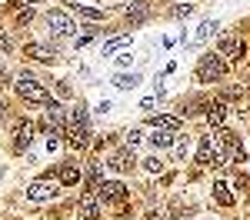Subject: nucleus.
Instances as JSON below:
<instances>
[{"label":"nucleus","instance_id":"2eb2a0df","mask_svg":"<svg viewBox=\"0 0 250 220\" xmlns=\"http://www.w3.org/2000/svg\"><path fill=\"white\" fill-rule=\"evenodd\" d=\"M150 143L160 147V150H164V147H173V130H160V127H157L154 137H150Z\"/></svg>","mask_w":250,"mask_h":220},{"label":"nucleus","instance_id":"6ab92c4d","mask_svg":"<svg viewBox=\"0 0 250 220\" xmlns=\"http://www.w3.org/2000/svg\"><path fill=\"white\" fill-rule=\"evenodd\" d=\"M87 187L90 190L100 187V160H90V167H87Z\"/></svg>","mask_w":250,"mask_h":220},{"label":"nucleus","instance_id":"0eeeda50","mask_svg":"<svg viewBox=\"0 0 250 220\" xmlns=\"http://www.w3.org/2000/svg\"><path fill=\"white\" fill-rule=\"evenodd\" d=\"M57 197V183L54 180H34L30 187H27V200H54Z\"/></svg>","mask_w":250,"mask_h":220},{"label":"nucleus","instance_id":"dca6fc26","mask_svg":"<svg viewBox=\"0 0 250 220\" xmlns=\"http://www.w3.org/2000/svg\"><path fill=\"white\" fill-rule=\"evenodd\" d=\"M207 120H210L213 127H220V123L227 120V107H224V103H210V110H207Z\"/></svg>","mask_w":250,"mask_h":220},{"label":"nucleus","instance_id":"393cba45","mask_svg":"<svg viewBox=\"0 0 250 220\" xmlns=\"http://www.w3.org/2000/svg\"><path fill=\"white\" fill-rule=\"evenodd\" d=\"M114 60H117V67H130V63H134V54H130V50H120Z\"/></svg>","mask_w":250,"mask_h":220},{"label":"nucleus","instance_id":"6e6552de","mask_svg":"<svg viewBox=\"0 0 250 220\" xmlns=\"http://www.w3.org/2000/svg\"><path fill=\"white\" fill-rule=\"evenodd\" d=\"M97 194H100L104 203H120V200H127V187L120 180H107V183L97 187Z\"/></svg>","mask_w":250,"mask_h":220},{"label":"nucleus","instance_id":"39448f33","mask_svg":"<svg viewBox=\"0 0 250 220\" xmlns=\"http://www.w3.org/2000/svg\"><path fill=\"white\" fill-rule=\"evenodd\" d=\"M43 20H47V27H50V34H54V37H74V30H77L74 17H67L63 10H50Z\"/></svg>","mask_w":250,"mask_h":220},{"label":"nucleus","instance_id":"a878e982","mask_svg":"<svg viewBox=\"0 0 250 220\" xmlns=\"http://www.w3.org/2000/svg\"><path fill=\"white\" fill-rule=\"evenodd\" d=\"M127 17H134V20H144V17H147V10H144V3H137V7H127Z\"/></svg>","mask_w":250,"mask_h":220},{"label":"nucleus","instance_id":"4468645a","mask_svg":"<svg viewBox=\"0 0 250 220\" xmlns=\"http://www.w3.org/2000/svg\"><path fill=\"white\" fill-rule=\"evenodd\" d=\"M213 200L220 207H233V197H230V190H227V183H213Z\"/></svg>","mask_w":250,"mask_h":220},{"label":"nucleus","instance_id":"2f4dec72","mask_svg":"<svg viewBox=\"0 0 250 220\" xmlns=\"http://www.w3.org/2000/svg\"><path fill=\"white\" fill-rule=\"evenodd\" d=\"M17 3H20V7H27V3H34V0H17Z\"/></svg>","mask_w":250,"mask_h":220},{"label":"nucleus","instance_id":"7c9ffc66","mask_svg":"<svg viewBox=\"0 0 250 220\" xmlns=\"http://www.w3.org/2000/svg\"><path fill=\"white\" fill-rule=\"evenodd\" d=\"M3 80H7V67L0 63V83H3Z\"/></svg>","mask_w":250,"mask_h":220},{"label":"nucleus","instance_id":"a211bd4d","mask_svg":"<svg viewBox=\"0 0 250 220\" xmlns=\"http://www.w3.org/2000/svg\"><path fill=\"white\" fill-rule=\"evenodd\" d=\"M77 180H80V170L74 167V163H67V167L60 170V183H63V187H74Z\"/></svg>","mask_w":250,"mask_h":220},{"label":"nucleus","instance_id":"f257e3e1","mask_svg":"<svg viewBox=\"0 0 250 220\" xmlns=\"http://www.w3.org/2000/svg\"><path fill=\"white\" fill-rule=\"evenodd\" d=\"M227 74V60L220 57V54H204V57L197 60V77L200 83H213V80H220Z\"/></svg>","mask_w":250,"mask_h":220},{"label":"nucleus","instance_id":"9d476101","mask_svg":"<svg viewBox=\"0 0 250 220\" xmlns=\"http://www.w3.org/2000/svg\"><path fill=\"white\" fill-rule=\"evenodd\" d=\"M30 143H34V123L23 120V123H17V130H14V147L17 150H27Z\"/></svg>","mask_w":250,"mask_h":220},{"label":"nucleus","instance_id":"1a4fd4ad","mask_svg":"<svg viewBox=\"0 0 250 220\" xmlns=\"http://www.w3.org/2000/svg\"><path fill=\"white\" fill-rule=\"evenodd\" d=\"M134 163H137V160H134V150L127 147V150H120V154H114L107 167H110V170H117V174H130V170H134Z\"/></svg>","mask_w":250,"mask_h":220},{"label":"nucleus","instance_id":"5701e85b","mask_svg":"<svg viewBox=\"0 0 250 220\" xmlns=\"http://www.w3.org/2000/svg\"><path fill=\"white\" fill-rule=\"evenodd\" d=\"M77 10H80V17H87V20H104V10H94V7H80V3H77Z\"/></svg>","mask_w":250,"mask_h":220},{"label":"nucleus","instance_id":"f03ea898","mask_svg":"<svg viewBox=\"0 0 250 220\" xmlns=\"http://www.w3.org/2000/svg\"><path fill=\"white\" fill-rule=\"evenodd\" d=\"M67 143H70L74 150H83V147L90 143V127H87V114H83V110H74L70 127H67Z\"/></svg>","mask_w":250,"mask_h":220},{"label":"nucleus","instance_id":"4be33fe9","mask_svg":"<svg viewBox=\"0 0 250 220\" xmlns=\"http://www.w3.org/2000/svg\"><path fill=\"white\" fill-rule=\"evenodd\" d=\"M213 34H217V23H213V20H204V23L197 27V40H210Z\"/></svg>","mask_w":250,"mask_h":220},{"label":"nucleus","instance_id":"423d86ee","mask_svg":"<svg viewBox=\"0 0 250 220\" xmlns=\"http://www.w3.org/2000/svg\"><path fill=\"white\" fill-rule=\"evenodd\" d=\"M197 163H204V167H224V154H220V147L213 143L210 137L200 140V147H197Z\"/></svg>","mask_w":250,"mask_h":220},{"label":"nucleus","instance_id":"aec40b11","mask_svg":"<svg viewBox=\"0 0 250 220\" xmlns=\"http://www.w3.org/2000/svg\"><path fill=\"white\" fill-rule=\"evenodd\" d=\"M114 83L120 87V90H134L137 83H140V77H137V74H117Z\"/></svg>","mask_w":250,"mask_h":220},{"label":"nucleus","instance_id":"20e7f679","mask_svg":"<svg viewBox=\"0 0 250 220\" xmlns=\"http://www.w3.org/2000/svg\"><path fill=\"white\" fill-rule=\"evenodd\" d=\"M217 54L227 57V60H233V63H240L244 54H247V43L237 37V34H220V40H217Z\"/></svg>","mask_w":250,"mask_h":220},{"label":"nucleus","instance_id":"f3484780","mask_svg":"<svg viewBox=\"0 0 250 220\" xmlns=\"http://www.w3.org/2000/svg\"><path fill=\"white\" fill-rule=\"evenodd\" d=\"M150 123H154V127H160V130H177V127H180V120H177V117H170V114L150 117Z\"/></svg>","mask_w":250,"mask_h":220},{"label":"nucleus","instance_id":"cd10ccee","mask_svg":"<svg viewBox=\"0 0 250 220\" xmlns=\"http://www.w3.org/2000/svg\"><path fill=\"white\" fill-rule=\"evenodd\" d=\"M90 40H94V30H87V34H80V37H74V43H77V47H87Z\"/></svg>","mask_w":250,"mask_h":220},{"label":"nucleus","instance_id":"bb28decb","mask_svg":"<svg viewBox=\"0 0 250 220\" xmlns=\"http://www.w3.org/2000/svg\"><path fill=\"white\" fill-rule=\"evenodd\" d=\"M144 167H147L150 174H160V170H164V163H160L157 157H147V160H144Z\"/></svg>","mask_w":250,"mask_h":220},{"label":"nucleus","instance_id":"f8f14e48","mask_svg":"<svg viewBox=\"0 0 250 220\" xmlns=\"http://www.w3.org/2000/svg\"><path fill=\"white\" fill-rule=\"evenodd\" d=\"M47 120H50V127H54V130H63L67 117H63V107H60L57 100H47Z\"/></svg>","mask_w":250,"mask_h":220},{"label":"nucleus","instance_id":"ddd939ff","mask_svg":"<svg viewBox=\"0 0 250 220\" xmlns=\"http://www.w3.org/2000/svg\"><path fill=\"white\" fill-rule=\"evenodd\" d=\"M27 57H37L43 63H50V60H57V50H50V47H43V43H27V50H23Z\"/></svg>","mask_w":250,"mask_h":220},{"label":"nucleus","instance_id":"412c9836","mask_svg":"<svg viewBox=\"0 0 250 220\" xmlns=\"http://www.w3.org/2000/svg\"><path fill=\"white\" fill-rule=\"evenodd\" d=\"M127 43H130L127 34H124V37H110L107 43H104V57H107V54H114V50H120V47H127Z\"/></svg>","mask_w":250,"mask_h":220},{"label":"nucleus","instance_id":"473e14b6","mask_svg":"<svg viewBox=\"0 0 250 220\" xmlns=\"http://www.w3.org/2000/svg\"><path fill=\"white\" fill-rule=\"evenodd\" d=\"M60 3H67V0H60Z\"/></svg>","mask_w":250,"mask_h":220},{"label":"nucleus","instance_id":"9b49d317","mask_svg":"<svg viewBox=\"0 0 250 220\" xmlns=\"http://www.w3.org/2000/svg\"><path fill=\"white\" fill-rule=\"evenodd\" d=\"M80 217L83 220H97L100 217V203H97L94 190H83V197H80Z\"/></svg>","mask_w":250,"mask_h":220},{"label":"nucleus","instance_id":"c756f323","mask_svg":"<svg viewBox=\"0 0 250 220\" xmlns=\"http://www.w3.org/2000/svg\"><path fill=\"white\" fill-rule=\"evenodd\" d=\"M137 143H140V130H130V134H127V147L137 150Z\"/></svg>","mask_w":250,"mask_h":220},{"label":"nucleus","instance_id":"c85d7f7f","mask_svg":"<svg viewBox=\"0 0 250 220\" xmlns=\"http://www.w3.org/2000/svg\"><path fill=\"white\" fill-rule=\"evenodd\" d=\"M173 157H177V160L187 157V143H184V140H180V143H173Z\"/></svg>","mask_w":250,"mask_h":220},{"label":"nucleus","instance_id":"b1692460","mask_svg":"<svg viewBox=\"0 0 250 220\" xmlns=\"http://www.w3.org/2000/svg\"><path fill=\"white\" fill-rule=\"evenodd\" d=\"M190 14H193V3H177V7H173V17H177V20L190 17Z\"/></svg>","mask_w":250,"mask_h":220},{"label":"nucleus","instance_id":"7ed1b4c3","mask_svg":"<svg viewBox=\"0 0 250 220\" xmlns=\"http://www.w3.org/2000/svg\"><path fill=\"white\" fill-rule=\"evenodd\" d=\"M17 94L27 100V103H47V100H50L47 87H43L37 77H30V74H20L17 77Z\"/></svg>","mask_w":250,"mask_h":220}]
</instances>
